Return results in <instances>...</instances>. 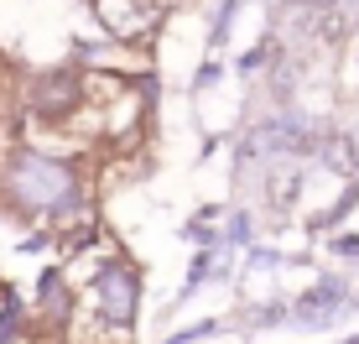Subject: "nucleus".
<instances>
[{"mask_svg":"<svg viewBox=\"0 0 359 344\" xmlns=\"http://www.w3.org/2000/svg\"><path fill=\"white\" fill-rule=\"evenodd\" d=\"M73 100H79V79L63 68V73H53V79L36 89V105H42V115H63V110H73Z\"/></svg>","mask_w":359,"mask_h":344,"instance_id":"obj_4","label":"nucleus"},{"mask_svg":"<svg viewBox=\"0 0 359 344\" xmlns=\"http://www.w3.org/2000/svg\"><path fill=\"white\" fill-rule=\"evenodd\" d=\"M42 303H47L53 318H68V292H63V277H57V272L42 277Z\"/></svg>","mask_w":359,"mask_h":344,"instance_id":"obj_5","label":"nucleus"},{"mask_svg":"<svg viewBox=\"0 0 359 344\" xmlns=\"http://www.w3.org/2000/svg\"><path fill=\"white\" fill-rule=\"evenodd\" d=\"M94 292H99V303H104V318H109V324H130L135 298H141V282H135L130 266H104L99 282H94Z\"/></svg>","mask_w":359,"mask_h":344,"instance_id":"obj_1","label":"nucleus"},{"mask_svg":"<svg viewBox=\"0 0 359 344\" xmlns=\"http://www.w3.org/2000/svg\"><path fill=\"white\" fill-rule=\"evenodd\" d=\"M16 188L32 193V199H53L47 188L68 193V172L57 167V162H36V157H27V162H21V172H16Z\"/></svg>","mask_w":359,"mask_h":344,"instance_id":"obj_3","label":"nucleus"},{"mask_svg":"<svg viewBox=\"0 0 359 344\" xmlns=\"http://www.w3.org/2000/svg\"><path fill=\"white\" fill-rule=\"evenodd\" d=\"M333 298H344V287H339V282H323V287H318L313 298H302V303H297V313H318V308H328Z\"/></svg>","mask_w":359,"mask_h":344,"instance_id":"obj_6","label":"nucleus"},{"mask_svg":"<svg viewBox=\"0 0 359 344\" xmlns=\"http://www.w3.org/2000/svg\"><path fill=\"white\" fill-rule=\"evenodd\" d=\"M162 11V0H99V16H104V27L109 32H141L146 21Z\"/></svg>","mask_w":359,"mask_h":344,"instance_id":"obj_2","label":"nucleus"},{"mask_svg":"<svg viewBox=\"0 0 359 344\" xmlns=\"http://www.w3.org/2000/svg\"><path fill=\"white\" fill-rule=\"evenodd\" d=\"M16 318H21V308H16V298H6V318H0V344H6V339H16Z\"/></svg>","mask_w":359,"mask_h":344,"instance_id":"obj_7","label":"nucleus"}]
</instances>
